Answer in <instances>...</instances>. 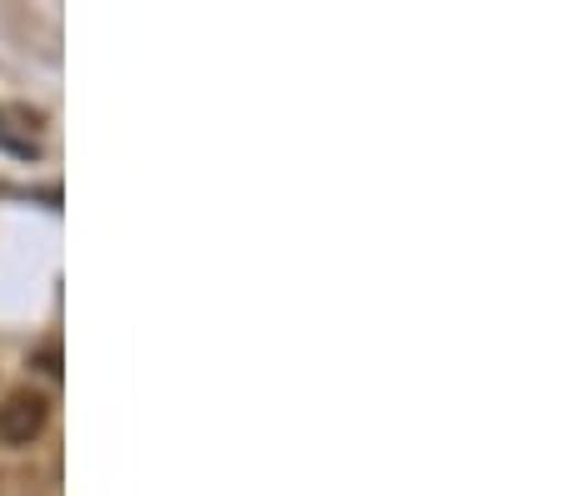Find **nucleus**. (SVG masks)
Here are the masks:
<instances>
[{
    "label": "nucleus",
    "instance_id": "1",
    "mask_svg": "<svg viewBox=\"0 0 561 496\" xmlns=\"http://www.w3.org/2000/svg\"><path fill=\"white\" fill-rule=\"evenodd\" d=\"M41 426H46V396L41 391H11L0 406V441L25 447V441L41 437Z\"/></svg>",
    "mask_w": 561,
    "mask_h": 496
}]
</instances>
